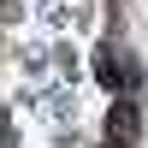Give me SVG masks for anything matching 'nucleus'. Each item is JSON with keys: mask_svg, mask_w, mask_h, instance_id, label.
<instances>
[{"mask_svg": "<svg viewBox=\"0 0 148 148\" xmlns=\"http://www.w3.org/2000/svg\"><path fill=\"white\" fill-rule=\"evenodd\" d=\"M95 71H101V83H107V89H119V59H113V47H95Z\"/></svg>", "mask_w": 148, "mask_h": 148, "instance_id": "nucleus-2", "label": "nucleus"}, {"mask_svg": "<svg viewBox=\"0 0 148 148\" xmlns=\"http://www.w3.org/2000/svg\"><path fill=\"white\" fill-rule=\"evenodd\" d=\"M107 125H113V130H107V148H136V101L125 95V101L113 107V119H107Z\"/></svg>", "mask_w": 148, "mask_h": 148, "instance_id": "nucleus-1", "label": "nucleus"}]
</instances>
